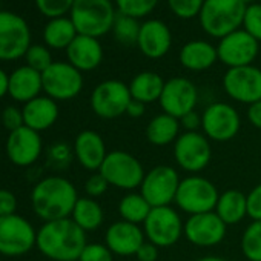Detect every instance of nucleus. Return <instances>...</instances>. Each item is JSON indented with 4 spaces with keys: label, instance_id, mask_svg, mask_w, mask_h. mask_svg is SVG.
Listing matches in <instances>:
<instances>
[{
    "label": "nucleus",
    "instance_id": "f257e3e1",
    "mask_svg": "<svg viewBox=\"0 0 261 261\" xmlns=\"http://www.w3.org/2000/svg\"><path fill=\"white\" fill-rule=\"evenodd\" d=\"M86 232L72 218L46 221L37 232V249L54 261H79L86 247Z\"/></svg>",
    "mask_w": 261,
    "mask_h": 261
},
{
    "label": "nucleus",
    "instance_id": "f03ea898",
    "mask_svg": "<svg viewBox=\"0 0 261 261\" xmlns=\"http://www.w3.org/2000/svg\"><path fill=\"white\" fill-rule=\"evenodd\" d=\"M77 200L75 186L59 175L43 178L34 186L31 194L33 209L45 221L69 218Z\"/></svg>",
    "mask_w": 261,
    "mask_h": 261
},
{
    "label": "nucleus",
    "instance_id": "7ed1b4c3",
    "mask_svg": "<svg viewBox=\"0 0 261 261\" xmlns=\"http://www.w3.org/2000/svg\"><path fill=\"white\" fill-rule=\"evenodd\" d=\"M246 8L241 0H204L198 20L207 36L221 40L240 30Z\"/></svg>",
    "mask_w": 261,
    "mask_h": 261
},
{
    "label": "nucleus",
    "instance_id": "20e7f679",
    "mask_svg": "<svg viewBox=\"0 0 261 261\" xmlns=\"http://www.w3.org/2000/svg\"><path fill=\"white\" fill-rule=\"evenodd\" d=\"M117 17L112 0H74L69 13L77 34L101 37L112 31Z\"/></svg>",
    "mask_w": 261,
    "mask_h": 261
},
{
    "label": "nucleus",
    "instance_id": "39448f33",
    "mask_svg": "<svg viewBox=\"0 0 261 261\" xmlns=\"http://www.w3.org/2000/svg\"><path fill=\"white\" fill-rule=\"evenodd\" d=\"M218 197L220 192L209 178L194 174L185 177L180 181L174 204L178 211L191 217L215 211Z\"/></svg>",
    "mask_w": 261,
    "mask_h": 261
},
{
    "label": "nucleus",
    "instance_id": "423d86ee",
    "mask_svg": "<svg viewBox=\"0 0 261 261\" xmlns=\"http://www.w3.org/2000/svg\"><path fill=\"white\" fill-rule=\"evenodd\" d=\"M98 172L106 178L109 186L129 192L140 188L146 174L137 157L120 149L108 152Z\"/></svg>",
    "mask_w": 261,
    "mask_h": 261
},
{
    "label": "nucleus",
    "instance_id": "0eeeda50",
    "mask_svg": "<svg viewBox=\"0 0 261 261\" xmlns=\"http://www.w3.org/2000/svg\"><path fill=\"white\" fill-rule=\"evenodd\" d=\"M142 226L146 240L162 249L177 244L185 233V221L172 206L152 207Z\"/></svg>",
    "mask_w": 261,
    "mask_h": 261
},
{
    "label": "nucleus",
    "instance_id": "6e6552de",
    "mask_svg": "<svg viewBox=\"0 0 261 261\" xmlns=\"http://www.w3.org/2000/svg\"><path fill=\"white\" fill-rule=\"evenodd\" d=\"M241 129L238 111L224 101H214L201 112V133L217 143L233 140Z\"/></svg>",
    "mask_w": 261,
    "mask_h": 261
},
{
    "label": "nucleus",
    "instance_id": "1a4fd4ad",
    "mask_svg": "<svg viewBox=\"0 0 261 261\" xmlns=\"http://www.w3.org/2000/svg\"><path fill=\"white\" fill-rule=\"evenodd\" d=\"M174 160L180 169L194 175L204 171L212 160L211 140L201 133H181L174 143Z\"/></svg>",
    "mask_w": 261,
    "mask_h": 261
},
{
    "label": "nucleus",
    "instance_id": "9d476101",
    "mask_svg": "<svg viewBox=\"0 0 261 261\" xmlns=\"http://www.w3.org/2000/svg\"><path fill=\"white\" fill-rule=\"evenodd\" d=\"M31 46L27 20L11 11H0V60L11 62L25 57Z\"/></svg>",
    "mask_w": 261,
    "mask_h": 261
},
{
    "label": "nucleus",
    "instance_id": "9b49d317",
    "mask_svg": "<svg viewBox=\"0 0 261 261\" xmlns=\"http://www.w3.org/2000/svg\"><path fill=\"white\" fill-rule=\"evenodd\" d=\"M180 181L178 172L172 166L160 165L145 174L139 192L146 198L151 207L171 206L175 200Z\"/></svg>",
    "mask_w": 261,
    "mask_h": 261
},
{
    "label": "nucleus",
    "instance_id": "f8f14e48",
    "mask_svg": "<svg viewBox=\"0 0 261 261\" xmlns=\"http://www.w3.org/2000/svg\"><path fill=\"white\" fill-rule=\"evenodd\" d=\"M130 100L129 85L121 80H105L91 94V109L97 117L112 120L126 114Z\"/></svg>",
    "mask_w": 261,
    "mask_h": 261
},
{
    "label": "nucleus",
    "instance_id": "ddd939ff",
    "mask_svg": "<svg viewBox=\"0 0 261 261\" xmlns=\"http://www.w3.org/2000/svg\"><path fill=\"white\" fill-rule=\"evenodd\" d=\"M43 91L56 101L75 98L83 89V75L69 62H54L42 72Z\"/></svg>",
    "mask_w": 261,
    "mask_h": 261
},
{
    "label": "nucleus",
    "instance_id": "4468645a",
    "mask_svg": "<svg viewBox=\"0 0 261 261\" xmlns=\"http://www.w3.org/2000/svg\"><path fill=\"white\" fill-rule=\"evenodd\" d=\"M37 241V232L23 217L14 214L0 217V253L20 256L30 252Z\"/></svg>",
    "mask_w": 261,
    "mask_h": 261
},
{
    "label": "nucleus",
    "instance_id": "2eb2a0df",
    "mask_svg": "<svg viewBox=\"0 0 261 261\" xmlns=\"http://www.w3.org/2000/svg\"><path fill=\"white\" fill-rule=\"evenodd\" d=\"M223 89L229 98L243 105H253L261 100V69L249 65L229 68L223 75Z\"/></svg>",
    "mask_w": 261,
    "mask_h": 261
},
{
    "label": "nucleus",
    "instance_id": "dca6fc26",
    "mask_svg": "<svg viewBox=\"0 0 261 261\" xmlns=\"http://www.w3.org/2000/svg\"><path fill=\"white\" fill-rule=\"evenodd\" d=\"M159 103L165 114L180 120L186 114L195 111L198 103V89L186 77H172L166 80Z\"/></svg>",
    "mask_w": 261,
    "mask_h": 261
},
{
    "label": "nucleus",
    "instance_id": "f3484780",
    "mask_svg": "<svg viewBox=\"0 0 261 261\" xmlns=\"http://www.w3.org/2000/svg\"><path fill=\"white\" fill-rule=\"evenodd\" d=\"M217 53L218 60L227 68L249 66L259 53V42L244 30H237L218 42Z\"/></svg>",
    "mask_w": 261,
    "mask_h": 261
},
{
    "label": "nucleus",
    "instance_id": "a211bd4d",
    "mask_svg": "<svg viewBox=\"0 0 261 261\" xmlns=\"http://www.w3.org/2000/svg\"><path fill=\"white\" fill-rule=\"evenodd\" d=\"M226 232L227 226L212 211L188 217L185 221L183 237L197 247H212L224 240Z\"/></svg>",
    "mask_w": 261,
    "mask_h": 261
},
{
    "label": "nucleus",
    "instance_id": "6ab92c4d",
    "mask_svg": "<svg viewBox=\"0 0 261 261\" xmlns=\"http://www.w3.org/2000/svg\"><path fill=\"white\" fill-rule=\"evenodd\" d=\"M146 241L143 227L123 220L114 221L105 233V244L114 255L133 256Z\"/></svg>",
    "mask_w": 261,
    "mask_h": 261
},
{
    "label": "nucleus",
    "instance_id": "aec40b11",
    "mask_svg": "<svg viewBox=\"0 0 261 261\" xmlns=\"http://www.w3.org/2000/svg\"><path fill=\"white\" fill-rule=\"evenodd\" d=\"M42 154V139L37 130L22 126L20 129L10 133L7 142V155L13 165L25 168L37 162Z\"/></svg>",
    "mask_w": 261,
    "mask_h": 261
},
{
    "label": "nucleus",
    "instance_id": "412c9836",
    "mask_svg": "<svg viewBox=\"0 0 261 261\" xmlns=\"http://www.w3.org/2000/svg\"><path fill=\"white\" fill-rule=\"evenodd\" d=\"M172 45V34L169 27L157 19L146 20L140 27L137 46L148 59L157 60L165 57Z\"/></svg>",
    "mask_w": 261,
    "mask_h": 261
},
{
    "label": "nucleus",
    "instance_id": "4be33fe9",
    "mask_svg": "<svg viewBox=\"0 0 261 261\" xmlns=\"http://www.w3.org/2000/svg\"><path fill=\"white\" fill-rule=\"evenodd\" d=\"M74 155L82 168L98 172L108 155L103 137L92 129L82 130L74 142Z\"/></svg>",
    "mask_w": 261,
    "mask_h": 261
},
{
    "label": "nucleus",
    "instance_id": "5701e85b",
    "mask_svg": "<svg viewBox=\"0 0 261 261\" xmlns=\"http://www.w3.org/2000/svg\"><path fill=\"white\" fill-rule=\"evenodd\" d=\"M68 62L80 72H89L100 66L103 60V48L95 37L79 34L66 49Z\"/></svg>",
    "mask_w": 261,
    "mask_h": 261
},
{
    "label": "nucleus",
    "instance_id": "b1692460",
    "mask_svg": "<svg viewBox=\"0 0 261 261\" xmlns=\"http://www.w3.org/2000/svg\"><path fill=\"white\" fill-rule=\"evenodd\" d=\"M43 89L42 72L30 68L28 65L17 68L10 74L8 82V94L20 103H28L39 97Z\"/></svg>",
    "mask_w": 261,
    "mask_h": 261
},
{
    "label": "nucleus",
    "instance_id": "393cba45",
    "mask_svg": "<svg viewBox=\"0 0 261 261\" xmlns=\"http://www.w3.org/2000/svg\"><path fill=\"white\" fill-rule=\"evenodd\" d=\"M23 121L25 126L37 130L49 129L59 118V106L57 101L51 97H36L34 100L25 103L23 109Z\"/></svg>",
    "mask_w": 261,
    "mask_h": 261
},
{
    "label": "nucleus",
    "instance_id": "a878e982",
    "mask_svg": "<svg viewBox=\"0 0 261 261\" xmlns=\"http://www.w3.org/2000/svg\"><path fill=\"white\" fill-rule=\"evenodd\" d=\"M178 60L183 68L192 72H201L212 68L218 60L217 46L206 40H191L180 49Z\"/></svg>",
    "mask_w": 261,
    "mask_h": 261
},
{
    "label": "nucleus",
    "instance_id": "bb28decb",
    "mask_svg": "<svg viewBox=\"0 0 261 261\" xmlns=\"http://www.w3.org/2000/svg\"><path fill=\"white\" fill-rule=\"evenodd\" d=\"M180 120L169 114H157L146 126V139L154 146L174 145L180 136Z\"/></svg>",
    "mask_w": 261,
    "mask_h": 261
},
{
    "label": "nucleus",
    "instance_id": "cd10ccee",
    "mask_svg": "<svg viewBox=\"0 0 261 261\" xmlns=\"http://www.w3.org/2000/svg\"><path fill=\"white\" fill-rule=\"evenodd\" d=\"M214 212L226 226L238 224L247 217V195L237 189H227L220 194Z\"/></svg>",
    "mask_w": 261,
    "mask_h": 261
},
{
    "label": "nucleus",
    "instance_id": "c85d7f7f",
    "mask_svg": "<svg viewBox=\"0 0 261 261\" xmlns=\"http://www.w3.org/2000/svg\"><path fill=\"white\" fill-rule=\"evenodd\" d=\"M165 80L160 74L152 71L139 72L129 83V92L133 100H139L145 105H151L160 100Z\"/></svg>",
    "mask_w": 261,
    "mask_h": 261
},
{
    "label": "nucleus",
    "instance_id": "c756f323",
    "mask_svg": "<svg viewBox=\"0 0 261 261\" xmlns=\"http://www.w3.org/2000/svg\"><path fill=\"white\" fill-rule=\"evenodd\" d=\"M72 221L82 227L85 232H92L98 229L105 220V212L101 204L91 197H79L74 211L71 214Z\"/></svg>",
    "mask_w": 261,
    "mask_h": 261
},
{
    "label": "nucleus",
    "instance_id": "7c9ffc66",
    "mask_svg": "<svg viewBox=\"0 0 261 261\" xmlns=\"http://www.w3.org/2000/svg\"><path fill=\"white\" fill-rule=\"evenodd\" d=\"M77 36V30L69 17L49 19L43 30V40L53 49H68Z\"/></svg>",
    "mask_w": 261,
    "mask_h": 261
},
{
    "label": "nucleus",
    "instance_id": "2f4dec72",
    "mask_svg": "<svg viewBox=\"0 0 261 261\" xmlns=\"http://www.w3.org/2000/svg\"><path fill=\"white\" fill-rule=\"evenodd\" d=\"M151 204L140 192H127L118 201V215L123 221L133 224H143L151 212Z\"/></svg>",
    "mask_w": 261,
    "mask_h": 261
},
{
    "label": "nucleus",
    "instance_id": "473e14b6",
    "mask_svg": "<svg viewBox=\"0 0 261 261\" xmlns=\"http://www.w3.org/2000/svg\"><path fill=\"white\" fill-rule=\"evenodd\" d=\"M140 23L139 19L129 17L124 14H118L115 17L114 27H112V33L115 40L123 45V46H134L137 45L139 40V34H140Z\"/></svg>",
    "mask_w": 261,
    "mask_h": 261
},
{
    "label": "nucleus",
    "instance_id": "72a5a7b5",
    "mask_svg": "<svg viewBox=\"0 0 261 261\" xmlns=\"http://www.w3.org/2000/svg\"><path fill=\"white\" fill-rule=\"evenodd\" d=\"M241 252L247 261H261V221L252 220L244 229L240 241Z\"/></svg>",
    "mask_w": 261,
    "mask_h": 261
},
{
    "label": "nucleus",
    "instance_id": "f704fd0d",
    "mask_svg": "<svg viewBox=\"0 0 261 261\" xmlns=\"http://www.w3.org/2000/svg\"><path fill=\"white\" fill-rule=\"evenodd\" d=\"M114 2L118 14L142 19L154 11L159 0H114Z\"/></svg>",
    "mask_w": 261,
    "mask_h": 261
},
{
    "label": "nucleus",
    "instance_id": "c9c22d12",
    "mask_svg": "<svg viewBox=\"0 0 261 261\" xmlns=\"http://www.w3.org/2000/svg\"><path fill=\"white\" fill-rule=\"evenodd\" d=\"M27 65L39 72H45L54 62L49 49L43 45H31L25 54Z\"/></svg>",
    "mask_w": 261,
    "mask_h": 261
},
{
    "label": "nucleus",
    "instance_id": "e433bc0d",
    "mask_svg": "<svg viewBox=\"0 0 261 261\" xmlns=\"http://www.w3.org/2000/svg\"><path fill=\"white\" fill-rule=\"evenodd\" d=\"M74 0H36L37 10L48 19L65 17L66 13H71Z\"/></svg>",
    "mask_w": 261,
    "mask_h": 261
},
{
    "label": "nucleus",
    "instance_id": "4c0bfd02",
    "mask_svg": "<svg viewBox=\"0 0 261 261\" xmlns=\"http://www.w3.org/2000/svg\"><path fill=\"white\" fill-rule=\"evenodd\" d=\"M204 0H168L169 10L180 19L189 20L200 14Z\"/></svg>",
    "mask_w": 261,
    "mask_h": 261
},
{
    "label": "nucleus",
    "instance_id": "58836bf2",
    "mask_svg": "<svg viewBox=\"0 0 261 261\" xmlns=\"http://www.w3.org/2000/svg\"><path fill=\"white\" fill-rule=\"evenodd\" d=\"M243 27L246 33L261 42V4H252L246 8Z\"/></svg>",
    "mask_w": 261,
    "mask_h": 261
},
{
    "label": "nucleus",
    "instance_id": "ea45409f",
    "mask_svg": "<svg viewBox=\"0 0 261 261\" xmlns=\"http://www.w3.org/2000/svg\"><path fill=\"white\" fill-rule=\"evenodd\" d=\"M79 261H114V253L105 243H88Z\"/></svg>",
    "mask_w": 261,
    "mask_h": 261
},
{
    "label": "nucleus",
    "instance_id": "a19ab883",
    "mask_svg": "<svg viewBox=\"0 0 261 261\" xmlns=\"http://www.w3.org/2000/svg\"><path fill=\"white\" fill-rule=\"evenodd\" d=\"M2 124H4L5 129L10 130V133H14V130H17L22 126H25L23 112L19 108H16V106L5 108L4 112H2Z\"/></svg>",
    "mask_w": 261,
    "mask_h": 261
},
{
    "label": "nucleus",
    "instance_id": "79ce46f5",
    "mask_svg": "<svg viewBox=\"0 0 261 261\" xmlns=\"http://www.w3.org/2000/svg\"><path fill=\"white\" fill-rule=\"evenodd\" d=\"M109 188V183L106 181V178L100 174L95 172L91 177H88V180L85 181V191L88 194V197L91 198H98L101 197Z\"/></svg>",
    "mask_w": 261,
    "mask_h": 261
},
{
    "label": "nucleus",
    "instance_id": "37998d69",
    "mask_svg": "<svg viewBox=\"0 0 261 261\" xmlns=\"http://www.w3.org/2000/svg\"><path fill=\"white\" fill-rule=\"evenodd\" d=\"M247 217L261 221V183L247 194Z\"/></svg>",
    "mask_w": 261,
    "mask_h": 261
},
{
    "label": "nucleus",
    "instance_id": "c03bdc74",
    "mask_svg": "<svg viewBox=\"0 0 261 261\" xmlns=\"http://www.w3.org/2000/svg\"><path fill=\"white\" fill-rule=\"evenodd\" d=\"M17 209V198L11 191L0 189V217L14 215Z\"/></svg>",
    "mask_w": 261,
    "mask_h": 261
},
{
    "label": "nucleus",
    "instance_id": "a18cd8bd",
    "mask_svg": "<svg viewBox=\"0 0 261 261\" xmlns=\"http://www.w3.org/2000/svg\"><path fill=\"white\" fill-rule=\"evenodd\" d=\"M51 154V159L54 163H57L59 166H65L71 162V157H72V152H71V148L65 143H57L51 148L49 151Z\"/></svg>",
    "mask_w": 261,
    "mask_h": 261
},
{
    "label": "nucleus",
    "instance_id": "49530a36",
    "mask_svg": "<svg viewBox=\"0 0 261 261\" xmlns=\"http://www.w3.org/2000/svg\"><path fill=\"white\" fill-rule=\"evenodd\" d=\"M180 124L185 129V133H197L201 129V114L192 111L180 118Z\"/></svg>",
    "mask_w": 261,
    "mask_h": 261
},
{
    "label": "nucleus",
    "instance_id": "de8ad7c7",
    "mask_svg": "<svg viewBox=\"0 0 261 261\" xmlns=\"http://www.w3.org/2000/svg\"><path fill=\"white\" fill-rule=\"evenodd\" d=\"M159 249L160 247H157L155 244H152L151 241H145L143 244H142V247L139 249V252L136 253V256H137V259L139 261H157L159 259Z\"/></svg>",
    "mask_w": 261,
    "mask_h": 261
},
{
    "label": "nucleus",
    "instance_id": "09e8293b",
    "mask_svg": "<svg viewBox=\"0 0 261 261\" xmlns=\"http://www.w3.org/2000/svg\"><path fill=\"white\" fill-rule=\"evenodd\" d=\"M247 120L255 129L261 130V100L247 108Z\"/></svg>",
    "mask_w": 261,
    "mask_h": 261
},
{
    "label": "nucleus",
    "instance_id": "8fccbe9b",
    "mask_svg": "<svg viewBox=\"0 0 261 261\" xmlns=\"http://www.w3.org/2000/svg\"><path fill=\"white\" fill-rule=\"evenodd\" d=\"M145 112H146V105L139 100H130L126 109V115H129L130 118H140L145 115Z\"/></svg>",
    "mask_w": 261,
    "mask_h": 261
},
{
    "label": "nucleus",
    "instance_id": "3c124183",
    "mask_svg": "<svg viewBox=\"0 0 261 261\" xmlns=\"http://www.w3.org/2000/svg\"><path fill=\"white\" fill-rule=\"evenodd\" d=\"M8 82H10V75L0 68V98L5 94H8Z\"/></svg>",
    "mask_w": 261,
    "mask_h": 261
},
{
    "label": "nucleus",
    "instance_id": "603ef678",
    "mask_svg": "<svg viewBox=\"0 0 261 261\" xmlns=\"http://www.w3.org/2000/svg\"><path fill=\"white\" fill-rule=\"evenodd\" d=\"M197 261H229V259H226L224 256H218V255H206V256L198 258Z\"/></svg>",
    "mask_w": 261,
    "mask_h": 261
},
{
    "label": "nucleus",
    "instance_id": "864d4df0",
    "mask_svg": "<svg viewBox=\"0 0 261 261\" xmlns=\"http://www.w3.org/2000/svg\"><path fill=\"white\" fill-rule=\"evenodd\" d=\"M241 2L246 5V7H249V5H252V4H255V0H241Z\"/></svg>",
    "mask_w": 261,
    "mask_h": 261
}]
</instances>
